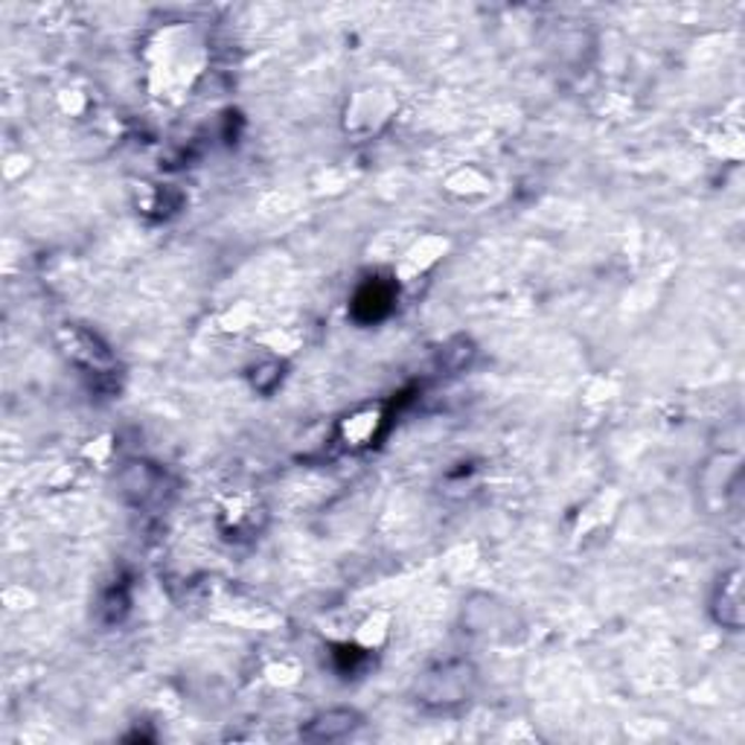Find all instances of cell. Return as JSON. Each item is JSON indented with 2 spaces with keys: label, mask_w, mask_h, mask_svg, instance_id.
<instances>
[{
  "label": "cell",
  "mask_w": 745,
  "mask_h": 745,
  "mask_svg": "<svg viewBox=\"0 0 745 745\" xmlns=\"http://www.w3.org/2000/svg\"><path fill=\"white\" fill-rule=\"evenodd\" d=\"M474 682H478V673H474L472 664L445 661L422 676L420 696L425 705L449 708V705H460L472 696Z\"/></svg>",
  "instance_id": "cell-1"
},
{
  "label": "cell",
  "mask_w": 745,
  "mask_h": 745,
  "mask_svg": "<svg viewBox=\"0 0 745 745\" xmlns=\"http://www.w3.org/2000/svg\"><path fill=\"white\" fill-rule=\"evenodd\" d=\"M359 725H362V716L355 710L335 708L310 719V725L301 731V737L310 739V743H335V739L350 737Z\"/></svg>",
  "instance_id": "cell-3"
},
{
  "label": "cell",
  "mask_w": 745,
  "mask_h": 745,
  "mask_svg": "<svg viewBox=\"0 0 745 745\" xmlns=\"http://www.w3.org/2000/svg\"><path fill=\"white\" fill-rule=\"evenodd\" d=\"M714 618L723 626H728V629L743 626V582H739V571H731L716 586Z\"/></svg>",
  "instance_id": "cell-4"
},
{
  "label": "cell",
  "mask_w": 745,
  "mask_h": 745,
  "mask_svg": "<svg viewBox=\"0 0 745 745\" xmlns=\"http://www.w3.org/2000/svg\"><path fill=\"white\" fill-rule=\"evenodd\" d=\"M393 303H396V286H393L391 280L370 277L355 292L350 312H353L359 324H379V321L391 315Z\"/></svg>",
  "instance_id": "cell-2"
}]
</instances>
